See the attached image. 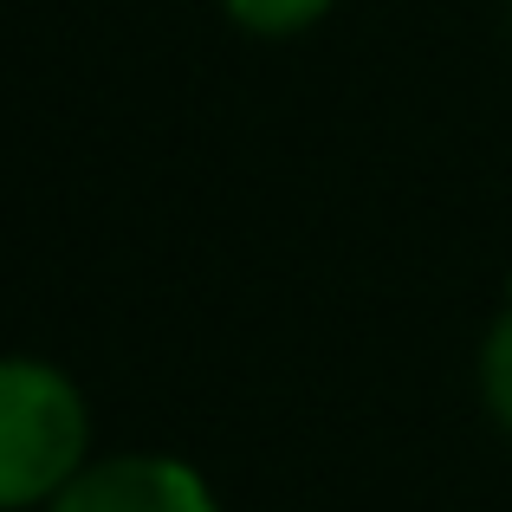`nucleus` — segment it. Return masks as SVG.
<instances>
[{
	"label": "nucleus",
	"instance_id": "2",
	"mask_svg": "<svg viewBox=\"0 0 512 512\" xmlns=\"http://www.w3.org/2000/svg\"><path fill=\"white\" fill-rule=\"evenodd\" d=\"M52 512H221L214 493L201 487L195 467L169 461V454H111L98 467H78Z\"/></svg>",
	"mask_w": 512,
	"mask_h": 512
},
{
	"label": "nucleus",
	"instance_id": "1",
	"mask_svg": "<svg viewBox=\"0 0 512 512\" xmlns=\"http://www.w3.org/2000/svg\"><path fill=\"white\" fill-rule=\"evenodd\" d=\"M85 402L52 363L0 357V512L39 506L85 467Z\"/></svg>",
	"mask_w": 512,
	"mask_h": 512
},
{
	"label": "nucleus",
	"instance_id": "3",
	"mask_svg": "<svg viewBox=\"0 0 512 512\" xmlns=\"http://www.w3.org/2000/svg\"><path fill=\"white\" fill-rule=\"evenodd\" d=\"M247 33H266V39H286V33H305L331 0H221Z\"/></svg>",
	"mask_w": 512,
	"mask_h": 512
},
{
	"label": "nucleus",
	"instance_id": "4",
	"mask_svg": "<svg viewBox=\"0 0 512 512\" xmlns=\"http://www.w3.org/2000/svg\"><path fill=\"white\" fill-rule=\"evenodd\" d=\"M480 389H487V409L500 415V428L512 435V312L493 325L487 357H480Z\"/></svg>",
	"mask_w": 512,
	"mask_h": 512
}]
</instances>
